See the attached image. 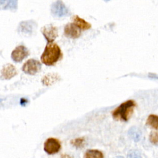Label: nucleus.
Instances as JSON below:
<instances>
[{
	"mask_svg": "<svg viewBox=\"0 0 158 158\" xmlns=\"http://www.w3.org/2000/svg\"><path fill=\"white\" fill-rule=\"evenodd\" d=\"M136 104L133 100H128L122 103L112 112V116L117 120L127 122L131 115Z\"/></svg>",
	"mask_w": 158,
	"mask_h": 158,
	"instance_id": "f03ea898",
	"label": "nucleus"
},
{
	"mask_svg": "<svg viewBox=\"0 0 158 158\" xmlns=\"http://www.w3.org/2000/svg\"><path fill=\"white\" fill-rule=\"evenodd\" d=\"M60 149V143L56 138H48L44 143V150L48 154H56L59 152Z\"/></svg>",
	"mask_w": 158,
	"mask_h": 158,
	"instance_id": "39448f33",
	"label": "nucleus"
},
{
	"mask_svg": "<svg viewBox=\"0 0 158 158\" xmlns=\"http://www.w3.org/2000/svg\"><path fill=\"white\" fill-rule=\"evenodd\" d=\"M106 1H109V0H106Z\"/></svg>",
	"mask_w": 158,
	"mask_h": 158,
	"instance_id": "412c9836",
	"label": "nucleus"
},
{
	"mask_svg": "<svg viewBox=\"0 0 158 158\" xmlns=\"http://www.w3.org/2000/svg\"><path fill=\"white\" fill-rule=\"evenodd\" d=\"M73 23L77 26H78L81 30H86L89 29L91 28V24L87 22L84 19L79 17L77 15L73 16Z\"/></svg>",
	"mask_w": 158,
	"mask_h": 158,
	"instance_id": "9d476101",
	"label": "nucleus"
},
{
	"mask_svg": "<svg viewBox=\"0 0 158 158\" xmlns=\"http://www.w3.org/2000/svg\"><path fill=\"white\" fill-rule=\"evenodd\" d=\"M16 74L17 70L15 67L10 64H7L5 65L1 70V77L4 79H10Z\"/></svg>",
	"mask_w": 158,
	"mask_h": 158,
	"instance_id": "1a4fd4ad",
	"label": "nucleus"
},
{
	"mask_svg": "<svg viewBox=\"0 0 158 158\" xmlns=\"http://www.w3.org/2000/svg\"><path fill=\"white\" fill-rule=\"evenodd\" d=\"M61 158H73V157L67 154H62L61 156Z\"/></svg>",
	"mask_w": 158,
	"mask_h": 158,
	"instance_id": "6ab92c4d",
	"label": "nucleus"
},
{
	"mask_svg": "<svg viewBox=\"0 0 158 158\" xmlns=\"http://www.w3.org/2000/svg\"><path fill=\"white\" fill-rule=\"evenodd\" d=\"M51 10L52 14L58 17L67 16L69 14V9L61 0H57L54 2L51 6Z\"/></svg>",
	"mask_w": 158,
	"mask_h": 158,
	"instance_id": "7ed1b4c3",
	"label": "nucleus"
},
{
	"mask_svg": "<svg viewBox=\"0 0 158 158\" xmlns=\"http://www.w3.org/2000/svg\"><path fill=\"white\" fill-rule=\"evenodd\" d=\"M29 54L28 50L24 46L20 45L15 48L11 53V58L15 62H20Z\"/></svg>",
	"mask_w": 158,
	"mask_h": 158,
	"instance_id": "423d86ee",
	"label": "nucleus"
},
{
	"mask_svg": "<svg viewBox=\"0 0 158 158\" xmlns=\"http://www.w3.org/2000/svg\"><path fill=\"white\" fill-rule=\"evenodd\" d=\"M65 35L70 38L75 39L78 38L81 34V29L73 22L68 23L64 28Z\"/></svg>",
	"mask_w": 158,
	"mask_h": 158,
	"instance_id": "6e6552de",
	"label": "nucleus"
},
{
	"mask_svg": "<svg viewBox=\"0 0 158 158\" xmlns=\"http://www.w3.org/2000/svg\"><path fill=\"white\" fill-rule=\"evenodd\" d=\"M127 158H142V157L139 152H138L137 151L132 150L128 152L127 155Z\"/></svg>",
	"mask_w": 158,
	"mask_h": 158,
	"instance_id": "a211bd4d",
	"label": "nucleus"
},
{
	"mask_svg": "<svg viewBox=\"0 0 158 158\" xmlns=\"http://www.w3.org/2000/svg\"><path fill=\"white\" fill-rule=\"evenodd\" d=\"M151 143L156 146H158V132H152L149 136Z\"/></svg>",
	"mask_w": 158,
	"mask_h": 158,
	"instance_id": "f3484780",
	"label": "nucleus"
},
{
	"mask_svg": "<svg viewBox=\"0 0 158 158\" xmlns=\"http://www.w3.org/2000/svg\"><path fill=\"white\" fill-rule=\"evenodd\" d=\"M146 124L152 128L158 130V115H149L147 118Z\"/></svg>",
	"mask_w": 158,
	"mask_h": 158,
	"instance_id": "2eb2a0df",
	"label": "nucleus"
},
{
	"mask_svg": "<svg viewBox=\"0 0 158 158\" xmlns=\"http://www.w3.org/2000/svg\"><path fill=\"white\" fill-rule=\"evenodd\" d=\"M41 32L48 42H52L58 35L56 27L51 24L44 26L41 28Z\"/></svg>",
	"mask_w": 158,
	"mask_h": 158,
	"instance_id": "0eeeda50",
	"label": "nucleus"
},
{
	"mask_svg": "<svg viewBox=\"0 0 158 158\" xmlns=\"http://www.w3.org/2000/svg\"><path fill=\"white\" fill-rule=\"evenodd\" d=\"M1 5L2 9L16 10L17 0H1Z\"/></svg>",
	"mask_w": 158,
	"mask_h": 158,
	"instance_id": "f8f14e48",
	"label": "nucleus"
},
{
	"mask_svg": "<svg viewBox=\"0 0 158 158\" xmlns=\"http://www.w3.org/2000/svg\"><path fill=\"white\" fill-rule=\"evenodd\" d=\"M84 158H104L102 152L97 149H88L86 151Z\"/></svg>",
	"mask_w": 158,
	"mask_h": 158,
	"instance_id": "4468645a",
	"label": "nucleus"
},
{
	"mask_svg": "<svg viewBox=\"0 0 158 158\" xmlns=\"http://www.w3.org/2000/svg\"><path fill=\"white\" fill-rule=\"evenodd\" d=\"M41 67V63L35 59H31L28 60L23 65L22 70L27 74L35 75L38 73Z\"/></svg>",
	"mask_w": 158,
	"mask_h": 158,
	"instance_id": "20e7f679",
	"label": "nucleus"
},
{
	"mask_svg": "<svg viewBox=\"0 0 158 158\" xmlns=\"http://www.w3.org/2000/svg\"><path fill=\"white\" fill-rule=\"evenodd\" d=\"M114 158H124V157H123L122 156H117V157H115Z\"/></svg>",
	"mask_w": 158,
	"mask_h": 158,
	"instance_id": "aec40b11",
	"label": "nucleus"
},
{
	"mask_svg": "<svg viewBox=\"0 0 158 158\" xmlns=\"http://www.w3.org/2000/svg\"><path fill=\"white\" fill-rule=\"evenodd\" d=\"M61 56L62 52L59 46L56 43L48 42L41 56V60L46 65H52L59 60Z\"/></svg>",
	"mask_w": 158,
	"mask_h": 158,
	"instance_id": "f257e3e1",
	"label": "nucleus"
},
{
	"mask_svg": "<svg viewBox=\"0 0 158 158\" xmlns=\"http://www.w3.org/2000/svg\"><path fill=\"white\" fill-rule=\"evenodd\" d=\"M84 143V139L83 138H78L73 140H72L71 144L76 148H81L83 146Z\"/></svg>",
	"mask_w": 158,
	"mask_h": 158,
	"instance_id": "dca6fc26",
	"label": "nucleus"
},
{
	"mask_svg": "<svg viewBox=\"0 0 158 158\" xmlns=\"http://www.w3.org/2000/svg\"><path fill=\"white\" fill-rule=\"evenodd\" d=\"M128 135L134 141L138 142L141 138V131L138 128L132 127L128 130Z\"/></svg>",
	"mask_w": 158,
	"mask_h": 158,
	"instance_id": "ddd939ff",
	"label": "nucleus"
},
{
	"mask_svg": "<svg viewBox=\"0 0 158 158\" xmlns=\"http://www.w3.org/2000/svg\"><path fill=\"white\" fill-rule=\"evenodd\" d=\"M59 78V76L57 73H48L43 78L42 83L44 85L49 86L58 81Z\"/></svg>",
	"mask_w": 158,
	"mask_h": 158,
	"instance_id": "9b49d317",
	"label": "nucleus"
}]
</instances>
